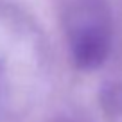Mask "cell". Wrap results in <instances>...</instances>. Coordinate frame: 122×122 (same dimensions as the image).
<instances>
[{"instance_id":"cell-1","label":"cell","mask_w":122,"mask_h":122,"mask_svg":"<svg viewBox=\"0 0 122 122\" xmlns=\"http://www.w3.org/2000/svg\"><path fill=\"white\" fill-rule=\"evenodd\" d=\"M68 45L77 68H99L106 61L111 47V30L106 16L97 9H81L70 23Z\"/></svg>"}]
</instances>
